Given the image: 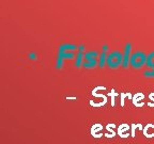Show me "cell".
Segmentation results:
<instances>
[{"mask_svg":"<svg viewBox=\"0 0 154 144\" xmlns=\"http://www.w3.org/2000/svg\"><path fill=\"white\" fill-rule=\"evenodd\" d=\"M147 56L142 50H137L134 51L131 56L130 64L131 66H133L135 70H140L141 67H143V65L147 63Z\"/></svg>","mask_w":154,"mask_h":144,"instance_id":"cell-1","label":"cell"},{"mask_svg":"<svg viewBox=\"0 0 154 144\" xmlns=\"http://www.w3.org/2000/svg\"><path fill=\"white\" fill-rule=\"evenodd\" d=\"M123 63V53L120 50H113L108 52L107 56V66L109 68H118Z\"/></svg>","mask_w":154,"mask_h":144,"instance_id":"cell-2","label":"cell"},{"mask_svg":"<svg viewBox=\"0 0 154 144\" xmlns=\"http://www.w3.org/2000/svg\"><path fill=\"white\" fill-rule=\"evenodd\" d=\"M99 57L100 53L96 50H88L85 53V62L82 66L85 68H94L99 65Z\"/></svg>","mask_w":154,"mask_h":144,"instance_id":"cell-3","label":"cell"},{"mask_svg":"<svg viewBox=\"0 0 154 144\" xmlns=\"http://www.w3.org/2000/svg\"><path fill=\"white\" fill-rule=\"evenodd\" d=\"M132 48L133 45L131 42H128L124 46V51H123V63L122 66L124 68H128L130 64V60H131V56H132Z\"/></svg>","mask_w":154,"mask_h":144,"instance_id":"cell-4","label":"cell"},{"mask_svg":"<svg viewBox=\"0 0 154 144\" xmlns=\"http://www.w3.org/2000/svg\"><path fill=\"white\" fill-rule=\"evenodd\" d=\"M85 53H86V47L84 44H80L78 46V50H77L76 60H75V67L76 68H80L84 65L85 62Z\"/></svg>","mask_w":154,"mask_h":144,"instance_id":"cell-5","label":"cell"},{"mask_svg":"<svg viewBox=\"0 0 154 144\" xmlns=\"http://www.w3.org/2000/svg\"><path fill=\"white\" fill-rule=\"evenodd\" d=\"M144 98V95L142 93H140V92H137L136 94H134L133 95V104H134L136 107H138V108H140V107H142V106L144 105V103H139L140 100H142V99Z\"/></svg>","mask_w":154,"mask_h":144,"instance_id":"cell-6","label":"cell"},{"mask_svg":"<svg viewBox=\"0 0 154 144\" xmlns=\"http://www.w3.org/2000/svg\"><path fill=\"white\" fill-rule=\"evenodd\" d=\"M78 50V47H77L75 44H69V43H65L60 45L58 51H76Z\"/></svg>","mask_w":154,"mask_h":144,"instance_id":"cell-7","label":"cell"},{"mask_svg":"<svg viewBox=\"0 0 154 144\" xmlns=\"http://www.w3.org/2000/svg\"><path fill=\"white\" fill-rule=\"evenodd\" d=\"M103 129V126L101 124H94L91 128V134L94 138H101L102 132L101 130Z\"/></svg>","mask_w":154,"mask_h":144,"instance_id":"cell-8","label":"cell"},{"mask_svg":"<svg viewBox=\"0 0 154 144\" xmlns=\"http://www.w3.org/2000/svg\"><path fill=\"white\" fill-rule=\"evenodd\" d=\"M58 57L63 60H72L75 58V51H58Z\"/></svg>","mask_w":154,"mask_h":144,"instance_id":"cell-9","label":"cell"},{"mask_svg":"<svg viewBox=\"0 0 154 144\" xmlns=\"http://www.w3.org/2000/svg\"><path fill=\"white\" fill-rule=\"evenodd\" d=\"M130 128H131L130 126H128V125H126V124L121 125L120 127H119V130H118L119 136H120V137H122V138H128Z\"/></svg>","mask_w":154,"mask_h":144,"instance_id":"cell-10","label":"cell"},{"mask_svg":"<svg viewBox=\"0 0 154 144\" xmlns=\"http://www.w3.org/2000/svg\"><path fill=\"white\" fill-rule=\"evenodd\" d=\"M146 65L148 66L149 70H154V50L151 51L147 56V63H146Z\"/></svg>","mask_w":154,"mask_h":144,"instance_id":"cell-11","label":"cell"},{"mask_svg":"<svg viewBox=\"0 0 154 144\" xmlns=\"http://www.w3.org/2000/svg\"><path fill=\"white\" fill-rule=\"evenodd\" d=\"M151 129H154V125H152V124L146 125V127H144L143 129H142V131H143V134L147 138L154 137V131H150Z\"/></svg>","mask_w":154,"mask_h":144,"instance_id":"cell-12","label":"cell"},{"mask_svg":"<svg viewBox=\"0 0 154 144\" xmlns=\"http://www.w3.org/2000/svg\"><path fill=\"white\" fill-rule=\"evenodd\" d=\"M107 56H108V53L106 52H103L102 51L101 53H100V57H99V66L101 67V68H103L105 65H107Z\"/></svg>","mask_w":154,"mask_h":144,"instance_id":"cell-13","label":"cell"},{"mask_svg":"<svg viewBox=\"0 0 154 144\" xmlns=\"http://www.w3.org/2000/svg\"><path fill=\"white\" fill-rule=\"evenodd\" d=\"M64 65V60H63L62 58H59L57 57V62H56V68L57 70H61Z\"/></svg>","mask_w":154,"mask_h":144,"instance_id":"cell-14","label":"cell"},{"mask_svg":"<svg viewBox=\"0 0 154 144\" xmlns=\"http://www.w3.org/2000/svg\"><path fill=\"white\" fill-rule=\"evenodd\" d=\"M108 96H110L111 97V106H115V98H116V96H118L120 95L119 93H117V92L115 91V90H111V92H109L108 94H107Z\"/></svg>","mask_w":154,"mask_h":144,"instance_id":"cell-15","label":"cell"},{"mask_svg":"<svg viewBox=\"0 0 154 144\" xmlns=\"http://www.w3.org/2000/svg\"><path fill=\"white\" fill-rule=\"evenodd\" d=\"M121 96V106H124V99L125 97H128V98H133V95L131 93H120Z\"/></svg>","mask_w":154,"mask_h":144,"instance_id":"cell-16","label":"cell"},{"mask_svg":"<svg viewBox=\"0 0 154 144\" xmlns=\"http://www.w3.org/2000/svg\"><path fill=\"white\" fill-rule=\"evenodd\" d=\"M143 76L146 77V78H154V70H144Z\"/></svg>","mask_w":154,"mask_h":144,"instance_id":"cell-17","label":"cell"},{"mask_svg":"<svg viewBox=\"0 0 154 144\" xmlns=\"http://www.w3.org/2000/svg\"><path fill=\"white\" fill-rule=\"evenodd\" d=\"M106 103H107V100H103L102 103H93L92 100H90V105H91L92 107H102V106H104Z\"/></svg>","mask_w":154,"mask_h":144,"instance_id":"cell-18","label":"cell"},{"mask_svg":"<svg viewBox=\"0 0 154 144\" xmlns=\"http://www.w3.org/2000/svg\"><path fill=\"white\" fill-rule=\"evenodd\" d=\"M92 95H93L94 97H102L104 100H108V99H107V97H106V95H104V94H99V93H96V92L92 91Z\"/></svg>","mask_w":154,"mask_h":144,"instance_id":"cell-19","label":"cell"},{"mask_svg":"<svg viewBox=\"0 0 154 144\" xmlns=\"http://www.w3.org/2000/svg\"><path fill=\"white\" fill-rule=\"evenodd\" d=\"M28 58L32 61H36V60H38V55H36L35 52H30V53H29V56H28Z\"/></svg>","mask_w":154,"mask_h":144,"instance_id":"cell-20","label":"cell"},{"mask_svg":"<svg viewBox=\"0 0 154 144\" xmlns=\"http://www.w3.org/2000/svg\"><path fill=\"white\" fill-rule=\"evenodd\" d=\"M108 50H109V46H108V44H103V46H102V51L103 52H108Z\"/></svg>","mask_w":154,"mask_h":144,"instance_id":"cell-21","label":"cell"},{"mask_svg":"<svg viewBox=\"0 0 154 144\" xmlns=\"http://www.w3.org/2000/svg\"><path fill=\"white\" fill-rule=\"evenodd\" d=\"M138 127V125H136V124H133L132 125V137H134L135 136V129Z\"/></svg>","mask_w":154,"mask_h":144,"instance_id":"cell-22","label":"cell"},{"mask_svg":"<svg viewBox=\"0 0 154 144\" xmlns=\"http://www.w3.org/2000/svg\"><path fill=\"white\" fill-rule=\"evenodd\" d=\"M149 99L152 101H154V92H152L151 94H149Z\"/></svg>","mask_w":154,"mask_h":144,"instance_id":"cell-23","label":"cell"},{"mask_svg":"<svg viewBox=\"0 0 154 144\" xmlns=\"http://www.w3.org/2000/svg\"><path fill=\"white\" fill-rule=\"evenodd\" d=\"M66 99L67 100H72V99H77V97H75V96H70V97H69V96H67Z\"/></svg>","mask_w":154,"mask_h":144,"instance_id":"cell-24","label":"cell"},{"mask_svg":"<svg viewBox=\"0 0 154 144\" xmlns=\"http://www.w3.org/2000/svg\"><path fill=\"white\" fill-rule=\"evenodd\" d=\"M148 106L149 107H154V103H148Z\"/></svg>","mask_w":154,"mask_h":144,"instance_id":"cell-25","label":"cell"}]
</instances>
